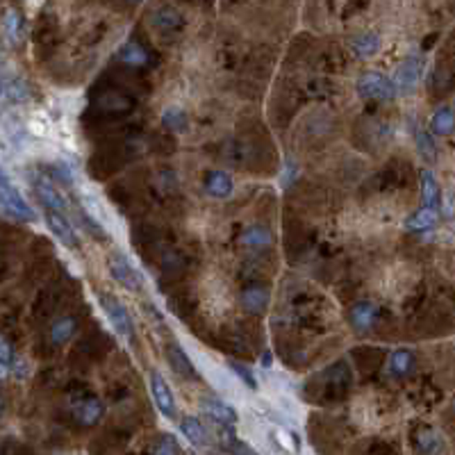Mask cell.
Masks as SVG:
<instances>
[{"instance_id": "6da1fadb", "label": "cell", "mask_w": 455, "mask_h": 455, "mask_svg": "<svg viewBox=\"0 0 455 455\" xmlns=\"http://www.w3.org/2000/svg\"><path fill=\"white\" fill-rule=\"evenodd\" d=\"M355 89L362 99H376V101H392L398 94L392 78H387V75L378 73V71L362 73L360 78H357Z\"/></svg>"}, {"instance_id": "7a4b0ae2", "label": "cell", "mask_w": 455, "mask_h": 455, "mask_svg": "<svg viewBox=\"0 0 455 455\" xmlns=\"http://www.w3.org/2000/svg\"><path fill=\"white\" fill-rule=\"evenodd\" d=\"M94 110L101 116H123L135 110V101L123 91L110 89V91H103L99 99L94 101Z\"/></svg>"}, {"instance_id": "3957f363", "label": "cell", "mask_w": 455, "mask_h": 455, "mask_svg": "<svg viewBox=\"0 0 455 455\" xmlns=\"http://www.w3.org/2000/svg\"><path fill=\"white\" fill-rule=\"evenodd\" d=\"M0 203L5 205L7 212H12L14 216H18V219H23V221L35 219V212H32V208L23 201V196L18 193V189L7 180V176H3V173H0Z\"/></svg>"}, {"instance_id": "277c9868", "label": "cell", "mask_w": 455, "mask_h": 455, "mask_svg": "<svg viewBox=\"0 0 455 455\" xmlns=\"http://www.w3.org/2000/svg\"><path fill=\"white\" fill-rule=\"evenodd\" d=\"M107 269H110L112 278L118 285L128 291H139L142 289V276L137 274V269L128 262L123 255H112L107 259Z\"/></svg>"}, {"instance_id": "5b68a950", "label": "cell", "mask_w": 455, "mask_h": 455, "mask_svg": "<svg viewBox=\"0 0 455 455\" xmlns=\"http://www.w3.org/2000/svg\"><path fill=\"white\" fill-rule=\"evenodd\" d=\"M421 73H424V60L412 55V57H408L403 60V64L396 69L394 73V86H396V91H410V89H415L417 82L421 80Z\"/></svg>"}, {"instance_id": "8992f818", "label": "cell", "mask_w": 455, "mask_h": 455, "mask_svg": "<svg viewBox=\"0 0 455 455\" xmlns=\"http://www.w3.org/2000/svg\"><path fill=\"white\" fill-rule=\"evenodd\" d=\"M101 305H103L107 317H110L116 332L133 335V319H130V314H128V310H125V305L121 300L110 296V294H101Z\"/></svg>"}, {"instance_id": "52a82bcc", "label": "cell", "mask_w": 455, "mask_h": 455, "mask_svg": "<svg viewBox=\"0 0 455 455\" xmlns=\"http://www.w3.org/2000/svg\"><path fill=\"white\" fill-rule=\"evenodd\" d=\"M105 415V405L101 398L96 396H84L78 398L73 403V419L78 421L80 426H96Z\"/></svg>"}, {"instance_id": "ba28073f", "label": "cell", "mask_w": 455, "mask_h": 455, "mask_svg": "<svg viewBox=\"0 0 455 455\" xmlns=\"http://www.w3.org/2000/svg\"><path fill=\"white\" fill-rule=\"evenodd\" d=\"M150 392H153L155 405L159 408L162 415H164L167 419L176 417V398H173V392H171V387L167 385V381L157 371L150 373Z\"/></svg>"}, {"instance_id": "9c48e42d", "label": "cell", "mask_w": 455, "mask_h": 455, "mask_svg": "<svg viewBox=\"0 0 455 455\" xmlns=\"http://www.w3.org/2000/svg\"><path fill=\"white\" fill-rule=\"evenodd\" d=\"M46 223L52 230V235L57 237V242H62L67 248L78 246V235H75V228L67 219V214L55 212V210H46Z\"/></svg>"}, {"instance_id": "30bf717a", "label": "cell", "mask_w": 455, "mask_h": 455, "mask_svg": "<svg viewBox=\"0 0 455 455\" xmlns=\"http://www.w3.org/2000/svg\"><path fill=\"white\" fill-rule=\"evenodd\" d=\"M35 191H37V196H39V201H41V205L46 210H55V212H67V198L62 196V191L55 187V182H52L50 178H39L37 182H35Z\"/></svg>"}, {"instance_id": "8fae6325", "label": "cell", "mask_w": 455, "mask_h": 455, "mask_svg": "<svg viewBox=\"0 0 455 455\" xmlns=\"http://www.w3.org/2000/svg\"><path fill=\"white\" fill-rule=\"evenodd\" d=\"M153 26L162 32L164 37L169 35H178L185 26V18L178 12L176 7H169V5H162L153 12Z\"/></svg>"}, {"instance_id": "7c38bea8", "label": "cell", "mask_w": 455, "mask_h": 455, "mask_svg": "<svg viewBox=\"0 0 455 455\" xmlns=\"http://www.w3.org/2000/svg\"><path fill=\"white\" fill-rule=\"evenodd\" d=\"M376 319H378V308L373 305L371 300H360V303H355V305L349 310V321H351V326L357 332L371 330Z\"/></svg>"}, {"instance_id": "4fadbf2b", "label": "cell", "mask_w": 455, "mask_h": 455, "mask_svg": "<svg viewBox=\"0 0 455 455\" xmlns=\"http://www.w3.org/2000/svg\"><path fill=\"white\" fill-rule=\"evenodd\" d=\"M167 357H169L171 369L176 371L178 376L189 378V381H196V378H198L196 366H193V362L189 360V355H187L185 351H182V346H180V344H169Z\"/></svg>"}, {"instance_id": "5bb4252c", "label": "cell", "mask_w": 455, "mask_h": 455, "mask_svg": "<svg viewBox=\"0 0 455 455\" xmlns=\"http://www.w3.org/2000/svg\"><path fill=\"white\" fill-rule=\"evenodd\" d=\"M75 330H78V321H75L73 317H60L52 321V326H50V332H48V337H50V344L52 346H64V344H69L73 339V335Z\"/></svg>"}, {"instance_id": "9a60e30c", "label": "cell", "mask_w": 455, "mask_h": 455, "mask_svg": "<svg viewBox=\"0 0 455 455\" xmlns=\"http://www.w3.org/2000/svg\"><path fill=\"white\" fill-rule=\"evenodd\" d=\"M205 191H208L210 196H214V198L230 196V193H232V178L221 169L210 171L208 178H205Z\"/></svg>"}, {"instance_id": "2e32d148", "label": "cell", "mask_w": 455, "mask_h": 455, "mask_svg": "<svg viewBox=\"0 0 455 455\" xmlns=\"http://www.w3.org/2000/svg\"><path fill=\"white\" fill-rule=\"evenodd\" d=\"M203 410L208 412L216 424H221V426H232L235 421H237V412L235 410L228 405V403H223V400H219V398H203Z\"/></svg>"}, {"instance_id": "e0dca14e", "label": "cell", "mask_w": 455, "mask_h": 455, "mask_svg": "<svg viewBox=\"0 0 455 455\" xmlns=\"http://www.w3.org/2000/svg\"><path fill=\"white\" fill-rule=\"evenodd\" d=\"M421 198L428 210H437L442 203V191L437 185V178L432 176V171L424 169L421 171Z\"/></svg>"}, {"instance_id": "ac0fdd59", "label": "cell", "mask_w": 455, "mask_h": 455, "mask_svg": "<svg viewBox=\"0 0 455 455\" xmlns=\"http://www.w3.org/2000/svg\"><path fill=\"white\" fill-rule=\"evenodd\" d=\"M118 60L128 67H146L148 64V52L139 41H125L121 48H118Z\"/></svg>"}, {"instance_id": "d6986e66", "label": "cell", "mask_w": 455, "mask_h": 455, "mask_svg": "<svg viewBox=\"0 0 455 455\" xmlns=\"http://www.w3.org/2000/svg\"><path fill=\"white\" fill-rule=\"evenodd\" d=\"M269 305V291L264 287H251L242 294V308L248 314H262Z\"/></svg>"}, {"instance_id": "ffe728a7", "label": "cell", "mask_w": 455, "mask_h": 455, "mask_svg": "<svg viewBox=\"0 0 455 455\" xmlns=\"http://www.w3.org/2000/svg\"><path fill=\"white\" fill-rule=\"evenodd\" d=\"M415 353L412 351H408V349H398L392 353V357H389V371H392V376L396 378H405L412 373L415 369Z\"/></svg>"}, {"instance_id": "44dd1931", "label": "cell", "mask_w": 455, "mask_h": 455, "mask_svg": "<svg viewBox=\"0 0 455 455\" xmlns=\"http://www.w3.org/2000/svg\"><path fill=\"white\" fill-rule=\"evenodd\" d=\"M242 244L244 246H251V248H266L271 246V242H274V235H271V230L266 225H251V228H246V230L242 232Z\"/></svg>"}, {"instance_id": "7402d4cb", "label": "cell", "mask_w": 455, "mask_h": 455, "mask_svg": "<svg viewBox=\"0 0 455 455\" xmlns=\"http://www.w3.org/2000/svg\"><path fill=\"white\" fill-rule=\"evenodd\" d=\"M353 52L360 60H366V57H373L378 50H381V37L376 35V32H364V35L355 37L353 41Z\"/></svg>"}, {"instance_id": "603a6c76", "label": "cell", "mask_w": 455, "mask_h": 455, "mask_svg": "<svg viewBox=\"0 0 455 455\" xmlns=\"http://www.w3.org/2000/svg\"><path fill=\"white\" fill-rule=\"evenodd\" d=\"M435 221H437V214H435V210H428V208H421V210H417V212H412L405 219V228L410 232H424V230H428V228H432L435 225Z\"/></svg>"}, {"instance_id": "cb8c5ba5", "label": "cell", "mask_w": 455, "mask_h": 455, "mask_svg": "<svg viewBox=\"0 0 455 455\" xmlns=\"http://www.w3.org/2000/svg\"><path fill=\"white\" fill-rule=\"evenodd\" d=\"M453 128H455L453 110H451V107H439V110L432 114V118H430V130L435 135L449 137V135H453Z\"/></svg>"}, {"instance_id": "d4e9b609", "label": "cell", "mask_w": 455, "mask_h": 455, "mask_svg": "<svg viewBox=\"0 0 455 455\" xmlns=\"http://www.w3.org/2000/svg\"><path fill=\"white\" fill-rule=\"evenodd\" d=\"M180 430L185 432V437L196 444V446H205V444L210 442L208 432H205V428L201 424V419H196V417H185V419H182Z\"/></svg>"}, {"instance_id": "484cf974", "label": "cell", "mask_w": 455, "mask_h": 455, "mask_svg": "<svg viewBox=\"0 0 455 455\" xmlns=\"http://www.w3.org/2000/svg\"><path fill=\"white\" fill-rule=\"evenodd\" d=\"M162 123H164L167 130L171 133H185L187 125H189V118H187V112L180 110V107H169L162 114Z\"/></svg>"}, {"instance_id": "4316f807", "label": "cell", "mask_w": 455, "mask_h": 455, "mask_svg": "<svg viewBox=\"0 0 455 455\" xmlns=\"http://www.w3.org/2000/svg\"><path fill=\"white\" fill-rule=\"evenodd\" d=\"M415 142H417V148H419V155L424 157L426 162H435L437 159V146H435V142H432L428 130L417 128L415 130Z\"/></svg>"}, {"instance_id": "83f0119b", "label": "cell", "mask_w": 455, "mask_h": 455, "mask_svg": "<svg viewBox=\"0 0 455 455\" xmlns=\"http://www.w3.org/2000/svg\"><path fill=\"white\" fill-rule=\"evenodd\" d=\"M417 446H419V451L424 453V455H435V453L442 449V439L437 437V432L424 430V432H421V435H419Z\"/></svg>"}, {"instance_id": "f1b7e54d", "label": "cell", "mask_w": 455, "mask_h": 455, "mask_svg": "<svg viewBox=\"0 0 455 455\" xmlns=\"http://www.w3.org/2000/svg\"><path fill=\"white\" fill-rule=\"evenodd\" d=\"M21 30H23V18H21L18 12H14V9H9V12L5 14V32H7V37L16 41L21 37Z\"/></svg>"}, {"instance_id": "f546056e", "label": "cell", "mask_w": 455, "mask_h": 455, "mask_svg": "<svg viewBox=\"0 0 455 455\" xmlns=\"http://www.w3.org/2000/svg\"><path fill=\"white\" fill-rule=\"evenodd\" d=\"M228 364H230V369H232L237 376H240L248 387H251V389H257V381H255V376L251 373V369H248V366H244V364H240V362H235V360H230Z\"/></svg>"}, {"instance_id": "4dcf8cb0", "label": "cell", "mask_w": 455, "mask_h": 455, "mask_svg": "<svg viewBox=\"0 0 455 455\" xmlns=\"http://www.w3.org/2000/svg\"><path fill=\"white\" fill-rule=\"evenodd\" d=\"M153 455H180L178 444L173 442V437H164L162 442H157V446L153 449Z\"/></svg>"}, {"instance_id": "1f68e13d", "label": "cell", "mask_w": 455, "mask_h": 455, "mask_svg": "<svg viewBox=\"0 0 455 455\" xmlns=\"http://www.w3.org/2000/svg\"><path fill=\"white\" fill-rule=\"evenodd\" d=\"M14 362V351H12V346H9V342L0 335V364H5L9 366Z\"/></svg>"}, {"instance_id": "d6a6232c", "label": "cell", "mask_w": 455, "mask_h": 455, "mask_svg": "<svg viewBox=\"0 0 455 455\" xmlns=\"http://www.w3.org/2000/svg\"><path fill=\"white\" fill-rule=\"evenodd\" d=\"M271 362H274V355H271V351H266V353L262 355V364H264V366H271Z\"/></svg>"}, {"instance_id": "836d02e7", "label": "cell", "mask_w": 455, "mask_h": 455, "mask_svg": "<svg viewBox=\"0 0 455 455\" xmlns=\"http://www.w3.org/2000/svg\"><path fill=\"white\" fill-rule=\"evenodd\" d=\"M5 376H7V366L0 364V378H5Z\"/></svg>"}, {"instance_id": "e575fe53", "label": "cell", "mask_w": 455, "mask_h": 455, "mask_svg": "<svg viewBox=\"0 0 455 455\" xmlns=\"http://www.w3.org/2000/svg\"><path fill=\"white\" fill-rule=\"evenodd\" d=\"M3 410H5V403H3V398H0V415H3Z\"/></svg>"}, {"instance_id": "d590c367", "label": "cell", "mask_w": 455, "mask_h": 455, "mask_svg": "<svg viewBox=\"0 0 455 455\" xmlns=\"http://www.w3.org/2000/svg\"><path fill=\"white\" fill-rule=\"evenodd\" d=\"M128 3H135L137 5V3H142V0H128Z\"/></svg>"}, {"instance_id": "8d00e7d4", "label": "cell", "mask_w": 455, "mask_h": 455, "mask_svg": "<svg viewBox=\"0 0 455 455\" xmlns=\"http://www.w3.org/2000/svg\"><path fill=\"white\" fill-rule=\"evenodd\" d=\"M0 94H3V84H0Z\"/></svg>"}]
</instances>
